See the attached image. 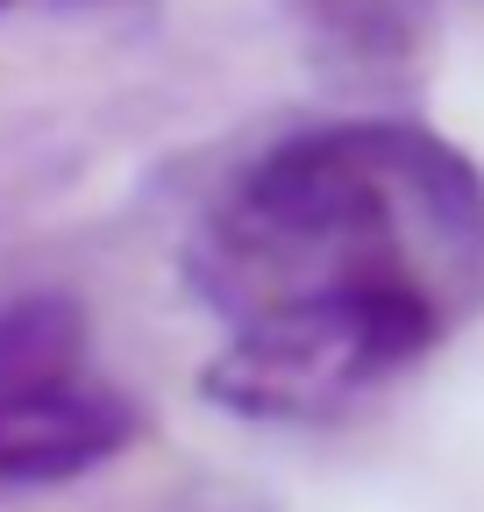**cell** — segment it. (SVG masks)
I'll return each mask as SVG.
<instances>
[{
	"label": "cell",
	"instance_id": "cell-1",
	"mask_svg": "<svg viewBox=\"0 0 484 512\" xmlns=\"http://www.w3.org/2000/svg\"><path fill=\"white\" fill-rule=\"evenodd\" d=\"M178 264L221 320L200 399L328 427L484 306V171L406 114L314 121L214 192Z\"/></svg>",
	"mask_w": 484,
	"mask_h": 512
},
{
	"label": "cell",
	"instance_id": "cell-2",
	"mask_svg": "<svg viewBox=\"0 0 484 512\" xmlns=\"http://www.w3.org/2000/svg\"><path fill=\"white\" fill-rule=\"evenodd\" d=\"M143 434V406L114 377L79 370L50 384H0V484L43 491L107 470Z\"/></svg>",
	"mask_w": 484,
	"mask_h": 512
},
{
	"label": "cell",
	"instance_id": "cell-3",
	"mask_svg": "<svg viewBox=\"0 0 484 512\" xmlns=\"http://www.w3.org/2000/svg\"><path fill=\"white\" fill-rule=\"evenodd\" d=\"M93 370V320L72 292L36 285L0 306V384H50Z\"/></svg>",
	"mask_w": 484,
	"mask_h": 512
},
{
	"label": "cell",
	"instance_id": "cell-4",
	"mask_svg": "<svg viewBox=\"0 0 484 512\" xmlns=\"http://www.w3.org/2000/svg\"><path fill=\"white\" fill-rule=\"evenodd\" d=\"M0 8H8V0H0Z\"/></svg>",
	"mask_w": 484,
	"mask_h": 512
}]
</instances>
